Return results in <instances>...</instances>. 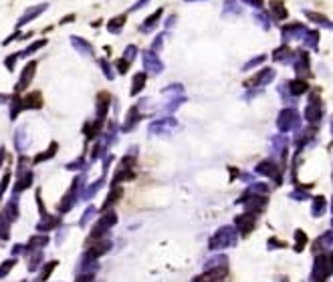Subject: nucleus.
Listing matches in <instances>:
<instances>
[{
  "mask_svg": "<svg viewBox=\"0 0 333 282\" xmlns=\"http://www.w3.org/2000/svg\"><path fill=\"white\" fill-rule=\"evenodd\" d=\"M49 44V38L46 36H40V38H32V42H28L22 51H18V55H20V59H30L32 55H36L38 51H42L44 46Z\"/></svg>",
  "mask_w": 333,
  "mask_h": 282,
  "instance_id": "2eb2a0df",
  "label": "nucleus"
},
{
  "mask_svg": "<svg viewBox=\"0 0 333 282\" xmlns=\"http://www.w3.org/2000/svg\"><path fill=\"white\" fill-rule=\"evenodd\" d=\"M277 127L281 133H287V131H295L301 127V115L297 109L293 107H287V109H283L277 117Z\"/></svg>",
  "mask_w": 333,
  "mask_h": 282,
  "instance_id": "f257e3e1",
  "label": "nucleus"
},
{
  "mask_svg": "<svg viewBox=\"0 0 333 282\" xmlns=\"http://www.w3.org/2000/svg\"><path fill=\"white\" fill-rule=\"evenodd\" d=\"M95 63H97L99 71L105 75V79H107V81H113V79H115V69H113V63H111L107 57H97V59H95Z\"/></svg>",
  "mask_w": 333,
  "mask_h": 282,
  "instance_id": "412c9836",
  "label": "nucleus"
},
{
  "mask_svg": "<svg viewBox=\"0 0 333 282\" xmlns=\"http://www.w3.org/2000/svg\"><path fill=\"white\" fill-rule=\"evenodd\" d=\"M152 2V0H137V2H133L131 6H129V12H137V10H141L144 6H148Z\"/></svg>",
  "mask_w": 333,
  "mask_h": 282,
  "instance_id": "58836bf2",
  "label": "nucleus"
},
{
  "mask_svg": "<svg viewBox=\"0 0 333 282\" xmlns=\"http://www.w3.org/2000/svg\"><path fill=\"white\" fill-rule=\"evenodd\" d=\"M176 22H178V14H168V16L162 20V30L166 32V36H170V34H172V30H174Z\"/></svg>",
  "mask_w": 333,
  "mask_h": 282,
  "instance_id": "7c9ffc66",
  "label": "nucleus"
},
{
  "mask_svg": "<svg viewBox=\"0 0 333 282\" xmlns=\"http://www.w3.org/2000/svg\"><path fill=\"white\" fill-rule=\"evenodd\" d=\"M146 83H148V73H146V71L133 73V77H131V87H129V95H131V97L139 95V93L146 89Z\"/></svg>",
  "mask_w": 333,
  "mask_h": 282,
  "instance_id": "f3484780",
  "label": "nucleus"
},
{
  "mask_svg": "<svg viewBox=\"0 0 333 282\" xmlns=\"http://www.w3.org/2000/svg\"><path fill=\"white\" fill-rule=\"evenodd\" d=\"M22 109H40L42 107V95L40 91H28L24 97H20Z\"/></svg>",
  "mask_w": 333,
  "mask_h": 282,
  "instance_id": "6ab92c4d",
  "label": "nucleus"
},
{
  "mask_svg": "<svg viewBox=\"0 0 333 282\" xmlns=\"http://www.w3.org/2000/svg\"><path fill=\"white\" fill-rule=\"evenodd\" d=\"M275 77H277V71H275L273 67H263L257 75H253V77L245 83V87H249V89H255V87H265V85H269L271 81H275Z\"/></svg>",
  "mask_w": 333,
  "mask_h": 282,
  "instance_id": "9d476101",
  "label": "nucleus"
},
{
  "mask_svg": "<svg viewBox=\"0 0 333 282\" xmlns=\"http://www.w3.org/2000/svg\"><path fill=\"white\" fill-rule=\"evenodd\" d=\"M295 240H297V248H295V250H297V252L303 250V246L307 244V236H305L303 230H297V232H295Z\"/></svg>",
  "mask_w": 333,
  "mask_h": 282,
  "instance_id": "e433bc0d",
  "label": "nucleus"
},
{
  "mask_svg": "<svg viewBox=\"0 0 333 282\" xmlns=\"http://www.w3.org/2000/svg\"><path fill=\"white\" fill-rule=\"evenodd\" d=\"M18 59H20V55L14 51V53H8L6 57H4V69L8 71V73H14L16 71V63H18Z\"/></svg>",
  "mask_w": 333,
  "mask_h": 282,
  "instance_id": "2f4dec72",
  "label": "nucleus"
},
{
  "mask_svg": "<svg viewBox=\"0 0 333 282\" xmlns=\"http://www.w3.org/2000/svg\"><path fill=\"white\" fill-rule=\"evenodd\" d=\"M36 67H38L36 61H26V65L22 67V71H20V75H18V81H16V85H14V91H16V93H22V91H26V89L30 87V83H32V79H34V75H36Z\"/></svg>",
  "mask_w": 333,
  "mask_h": 282,
  "instance_id": "6e6552de",
  "label": "nucleus"
},
{
  "mask_svg": "<svg viewBox=\"0 0 333 282\" xmlns=\"http://www.w3.org/2000/svg\"><path fill=\"white\" fill-rule=\"evenodd\" d=\"M241 14H243V4L239 0H224L222 16H241Z\"/></svg>",
  "mask_w": 333,
  "mask_h": 282,
  "instance_id": "aec40b11",
  "label": "nucleus"
},
{
  "mask_svg": "<svg viewBox=\"0 0 333 282\" xmlns=\"http://www.w3.org/2000/svg\"><path fill=\"white\" fill-rule=\"evenodd\" d=\"M293 57H295V51L291 49L289 44H281V46H277V49L273 51V55H271V59L275 61V63H283V65H289V63H293Z\"/></svg>",
  "mask_w": 333,
  "mask_h": 282,
  "instance_id": "4468645a",
  "label": "nucleus"
},
{
  "mask_svg": "<svg viewBox=\"0 0 333 282\" xmlns=\"http://www.w3.org/2000/svg\"><path fill=\"white\" fill-rule=\"evenodd\" d=\"M287 147H289V139L285 135H275L273 137V151L281 153L283 159H285V155H287Z\"/></svg>",
  "mask_w": 333,
  "mask_h": 282,
  "instance_id": "a878e982",
  "label": "nucleus"
},
{
  "mask_svg": "<svg viewBox=\"0 0 333 282\" xmlns=\"http://www.w3.org/2000/svg\"><path fill=\"white\" fill-rule=\"evenodd\" d=\"M20 36H22V30H20V28H14V32L2 40V46H8V44H10V42H14V40L18 42V40H20Z\"/></svg>",
  "mask_w": 333,
  "mask_h": 282,
  "instance_id": "4c0bfd02",
  "label": "nucleus"
},
{
  "mask_svg": "<svg viewBox=\"0 0 333 282\" xmlns=\"http://www.w3.org/2000/svg\"><path fill=\"white\" fill-rule=\"evenodd\" d=\"M57 149H59V145L55 143H51V147L49 149H44L42 153H38V155H34L32 159H30V163H42V161H46V159H51V157H55V153H57Z\"/></svg>",
  "mask_w": 333,
  "mask_h": 282,
  "instance_id": "cd10ccee",
  "label": "nucleus"
},
{
  "mask_svg": "<svg viewBox=\"0 0 333 282\" xmlns=\"http://www.w3.org/2000/svg\"><path fill=\"white\" fill-rule=\"evenodd\" d=\"M164 42H166V32L162 30V32H158L156 36H154V40H152V44H150V49L154 51V53H162V49H164Z\"/></svg>",
  "mask_w": 333,
  "mask_h": 282,
  "instance_id": "72a5a7b5",
  "label": "nucleus"
},
{
  "mask_svg": "<svg viewBox=\"0 0 333 282\" xmlns=\"http://www.w3.org/2000/svg\"><path fill=\"white\" fill-rule=\"evenodd\" d=\"M263 63H267V55H257V57H253V59H249L245 65H243V71H251V69H257V67H261Z\"/></svg>",
  "mask_w": 333,
  "mask_h": 282,
  "instance_id": "f704fd0d",
  "label": "nucleus"
},
{
  "mask_svg": "<svg viewBox=\"0 0 333 282\" xmlns=\"http://www.w3.org/2000/svg\"><path fill=\"white\" fill-rule=\"evenodd\" d=\"M101 24H103V20H101V18H97V20H91V26H93V28H97V26H101Z\"/></svg>",
  "mask_w": 333,
  "mask_h": 282,
  "instance_id": "79ce46f5",
  "label": "nucleus"
},
{
  "mask_svg": "<svg viewBox=\"0 0 333 282\" xmlns=\"http://www.w3.org/2000/svg\"><path fill=\"white\" fill-rule=\"evenodd\" d=\"M243 6H251L255 10H263L265 8V0H239Z\"/></svg>",
  "mask_w": 333,
  "mask_h": 282,
  "instance_id": "c9c22d12",
  "label": "nucleus"
},
{
  "mask_svg": "<svg viewBox=\"0 0 333 282\" xmlns=\"http://www.w3.org/2000/svg\"><path fill=\"white\" fill-rule=\"evenodd\" d=\"M331 272H333L331 258L327 254H319L315 258V266H313V282H325Z\"/></svg>",
  "mask_w": 333,
  "mask_h": 282,
  "instance_id": "0eeeda50",
  "label": "nucleus"
},
{
  "mask_svg": "<svg viewBox=\"0 0 333 282\" xmlns=\"http://www.w3.org/2000/svg\"><path fill=\"white\" fill-rule=\"evenodd\" d=\"M236 240V234L232 228H222L216 236L212 238V248H224V246H230L232 242Z\"/></svg>",
  "mask_w": 333,
  "mask_h": 282,
  "instance_id": "dca6fc26",
  "label": "nucleus"
},
{
  "mask_svg": "<svg viewBox=\"0 0 333 282\" xmlns=\"http://www.w3.org/2000/svg\"><path fill=\"white\" fill-rule=\"evenodd\" d=\"M331 133H333V117H331Z\"/></svg>",
  "mask_w": 333,
  "mask_h": 282,
  "instance_id": "a18cd8bd",
  "label": "nucleus"
},
{
  "mask_svg": "<svg viewBox=\"0 0 333 282\" xmlns=\"http://www.w3.org/2000/svg\"><path fill=\"white\" fill-rule=\"evenodd\" d=\"M331 208H333V198H331Z\"/></svg>",
  "mask_w": 333,
  "mask_h": 282,
  "instance_id": "49530a36",
  "label": "nucleus"
},
{
  "mask_svg": "<svg viewBox=\"0 0 333 282\" xmlns=\"http://www.w3.org/2000/svg\"><path fill=\"white\" fill-rule=\"evenodd\" d=\"M325 212H327V200H325L323 196H317V198H313L311 214H313L315 218H321V216H323Z\"/></svg>",
  "mask_w": 333,
  "mask_h": 282,
  "instance_id": "bb28decb",
  "label": "nucleus"
},
{
  "mask_svg": "<svg viewBox=\"0 0 333 282\" xmlns=\"http://www.w3.org/2000/svg\"><path fill=\"white\" fill-rule=\"evenodd\" d=\"M293 69H295V73L299 75V79H303L305 75L311 73V59H309V53H307L305 49L295 51V57H293Z\"/></svg>",
  "mask_w": 333,
  "mask_h": 282,
  "instance_id": "9b49d317",
  "label": "nucleus"
},
{
  "mask_svg": "<svg viewBox=\"0 0 333 282\" xmlns=\"http://www.w3.org/2000/svg\"><path fill=\"white\" fill-rule=\"evenodd\" d=\"M236 226H239V230H241L243 234H249V232L255 228V216H253L251 212L239 216V218H236Z\"/></svg>",
  "mask_w": 333,
  "mask_h": 282,
  "instance_id": "393cba45",
  "label": "nucleus"
},
{
  "mask_svg": "<svg viewBox=\"0 0 333 282\" xmlns=\"http://www.w3.org/2000/svg\"><path fill=\"white\" fill-rule=\"evenodd\" d=\"M127 24V14H115L105 22V28L109 34H121Z\"/></svg>",
  "mask_w": 333,
  "mask_h": 282,
  "instance_id": "a211bd4d",
  "label": "nucleus"
},
{
  "mask_svg": "<svg viewBox=\"0 0 333 282\" xmlns=\"http://www.w3.org/2000/svg\"><path fill=\"white\" fill-rule=\"evenodd\" d=\"M111 63H113L115 73H119V75H127V73H129V69H131V63H127V61H125V59H121V57L113 59Z\"/></svg>",
  "mask_w": 333,
  "mask_h": 282,
  "instance_id": "473e14b6",
  "label": "nucleus"
},
{
  "mask_svg": "<svg viewBox=\"0 0 333 282\" xmlns=\"http://www.w3.org/2000/svg\"><path fill=\"white\" fill-rule=\"evenodd\" d=\"M184 2H206V0H184Z\"/></svg>",
  "mask_w": 333,
  "mask_h": 282,
  "instance_id": "c03bdc74",
  "label": "nucleus"
},
{
  "mask_svg": "<svg viewBox=\"0 0 333 282\" xmlns=\"http://www.w3.org/2000/svg\"><path fill=\"white\" fill-rule=\"evenodd\" d=\"M291 198H295V200H305V198H309V196H307L305 190H295V192L291 194Z\"/></svg>",
  "mask_w": 333,
  "mask_h": 282,
  "instance_id": "ea45409f",
  "label": "nucleus"
},
{
  "mask_svg": "<svg viewBox=\"0 0 333 282\" xmlns=\"http://www.w3.org/2000/svg\"><path fill=\"white\" fill-rule=\"evenodd\" d=\"M69 22H75V14H67V16H63L61 20H59V24H69Z\"/></svg>",
  "mask_w": 333,
  "mask_h": 282,
  "instance_id": "a19ab883",
  "label": "nucleus"
},
{
  "mask_svg": "<svg viewBox=\"0 0 333 282\" xmlns=\"http://www.w3.org/2000/svg\"><path fill=\"white\" fill-rule=\"evenodd\" d=\"M307 30H309L307 24H303L299 20H291V22L281 26V38H283L285 44L293 42V40H303V36L307 34Z\"/></svg>",
  "mask_w": 333,
  "mask_h": 282,
  "instance_id": "f03ea898",
  "label": "nucleus"
},
{
  "mask_svg": "<svg viewBox=\"0 0 333 282\" xmlns=\"http://www.w3.org/2000/svg\"><path fill=\"white\" fill-rule=\"evenodd\" d=\"M164 14H166V8H164V6L156 8V10H154L150 16H146L144 20L139 22V26H137V32H139V34H152L154 30H158L160 22L164 20Z\"/></svg>",
  "mask_w": 333,
  "mask_h": 282,
  "instance_id": "423d86ee",
  "label": "nucleus"
},
{
  "mask_svg": "<svg viewBox=\"0 0 333 282\" xmlns=\"http://www.w3.org/2000/svg\"><path fill=\"white\" fill-rule=\"evenodd\" d=\"M305 16L313 22V24H317V26H323V28H333V20H329L325 14H321V12H315V10H305Z\"/></svg>",
  "mask_w": 333,
  "mask_h": 282,
  "instance_id": "4be33fe9",
  "label": "nucleus"
},
{
  "mask_svg": "<svg viewBox=\"0 0 333 282\" xmlns=\"http://www.w3.org/2000/svg\"><path fill=\"white\" fill-rule=\"evenodd\" d=\"M331 244H333V234H331V232H325L323 236H319V238L315 240V248H313V250H325V248H331Z\"/></svg>",
  "mask_w": 333,
  "mask_h": 282,
  "instance_id": "c85d7f7f",
  "label": "nucleus"
},
{
  "mask_svg": "<svg viewBox=\"0 0 333 282\" xmlns=\"http://www.w3.org/2000/svg\"><path fill=\"white\" fill-rule=\"evenodd\" d=\"M6 101H10L6 95H0V103H6Z\"/></svg>",
  "mask_w": 333,
  "mask_h": 282,
  "instance_id": "37998d69",
  "label": "nucleus"
},
{
  "mask_svg": "<svg viewBox=\"0 0 333 282\" xmlns=\"http://www.w3.org/2000/svg\"><path fill=\"white\" fill-rule=\"evenodd\" d=\"M253 20L265 30V32H269L271 30V26H273V20H271V16H269V12L263 8V10H255V14H253Z\"/></svg>",
  "mask_w": 333,
  "mask_h": 282,
  "instance_id": "b1692460",
  "label": "nucleus"
},
{
  "mask_svg": "<svg viewBox=\"0 0 333 282\" xmlns=\"http://www.w3.org/2000/svg\"><path fill=\"white\" fill-rule=\"evenodd\" d=\"M46 10H49V2H36V4H32V6H28V8L18 16L14 28H20V30H22L26 24H30L32 20H36L38 16H42Z\"/></svg>",
  "mask_w": 333,
  "mask_h": 282,
  "instance_id": "20e7f679",
  "label": "nucleus"
},
{
  "mask_svg": "<svg viewBox=\"0 0 333 282\" xmlns=\"http://www.w3.org/2000/svg\"><path fill=\"white\" fill-rule=\"evenodd\" d=\"M139 55H141V63H144V71H146L148 75H160V73L164 71V61L160 59L158 53H154V51L150 49V46L141 51Z\"/></svg>",
  "mask_w": 333,
  "mask_h": 282,
  "instance_id": "7ed1b4c3",
  "label": "nucleus"
},
{
  "mask_svg": "<svg viewBox=\"0 0 333 282\" xmlns=\"http://www.w3.org/2000/svg\"><path fill=\"white\" fill-rule=\"evenodd\" d=\"M319 38H321V34H319V30L315 28V30H307V34L303 36V49H309V51H317V46H319Z\"/></svg>",
  "mask_w": 333,
  "mask_h": 282,
  "instance_id": "5701e85b",
  "label": "nucleus"
},
{
  "mask_svg": "<svg viewBox=\"0 0 333 282\" xmlns=\"http://www.w3.org/2000/svg\"><path fill=\"white\" fill-rule=\"evenodd\" d=\"M137 55H139V49H137V44H127L125 49H123V53H121V59H125L127 63H133L135 59H137Z\"/></svg>",
  "mask_w": 333,
  "mask_h": 282,
  "instance_id": "c756f323",
  "label": "nucleus"
},
{
  "mask_svg": "<svg viewBox=\"0 0 333 282\" xmlns=\"http://www.w3.org/2000/svg\"><path fill=\"white\" fill-rule=\"evenodd\" d=\"M69 42H71L73 49H75L81 57H85V59H95V55H97V51H95L93 42H91V40H87L85 36L71 34V36H69Z\"/></svg>",
  "mask_w": 333,
  "mask_h": 282,
  "instance_id": "1a4fd4ad",
  "label": "nucleus"
},
{
  "mask_svg": "<svg viewBox=\"0 0 333 282\" xmlns=\"http://www.w3.org/2000/svg\"><path fill=\"white\" fill-rule=\"evenodd\" d=\"M281 169H283V167H279L273 159H265V161H261V163L257 165V173L267 175V177H273L277 183H281Z\"/></svg>",
  "mask_w": 333,
  "mask_h": 282,
  "instance_id": "ddd939ff",
  "label": "nucleus"
},
{
  "mask_svg": "<svg viewBox=\"0 0 333 282\" xmlns=\"http://www.w3.org/2000/svg\"><path fill=\"white\" fill-rule=\"evenodd\" d=\"M269 16L273 22H285L289 18V10L285 6L283 0H269Z\"/></svg>",
  "mask_w": 333,
  "mask_h": 282,
  "instance_id": "f8f14e48",
  "label": "nucleus"
},
{
  "mask_svg": "<svg viewBox=\"0 0 333 282\" xmlns=\"http://www.w3.org/2000/svg\"><path fill=\"white\" fill-rule=\"evenodd\" d=\"M305 119L311 125H317L323 119V101H321V97L317 95V93H311L309 103L305 107Z\"/></svg>",
  "mask_w": 333,
  "mask_h": 282,
  "instance_id": "39448f33",
  "label": "nucleus"
}]
</instances>
